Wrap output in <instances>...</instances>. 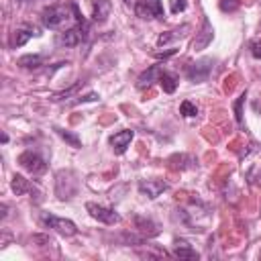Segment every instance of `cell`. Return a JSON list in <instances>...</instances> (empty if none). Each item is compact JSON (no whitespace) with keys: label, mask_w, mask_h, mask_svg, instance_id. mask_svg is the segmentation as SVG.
<instances>
[{"label":"cell","mask_w":261,"mask_h":261,"mask_svg":"<svg viewBox=\"0 0 261 261\" xmlns=\"http://www.w3.org/2000/svg\"><path fill=\"white\" fill-rule=\"evenodd\" d=\"M82 86V82H77V84H73L71 88H67V90H63V92H57V94H53L51 96V100L53 102H59V100H65V98H71L75 92H77V88Z\"/></svg>","instance_id":"obj_21"},{"label":"cell","mask_w":261,"mask_h":261,"mask_svg":"<svg viewBox=\"0 0 261 261\" xmlns=\"http://www.w3.org/2000/svg\"><path fill=\"white\" fill-rule=\"evenodd\" d=\"M161 71H163V69H161L159 65H151L149 69H145V71L139 75V80H137V88H141V90L151 88V86H153V82H159Z\"/></svg>","instance_id":"obj_11"},{"label":"cell","mask_w":261,"mask_h":261,"mask_svg":"<svg viewBox=\"0 0 261 261\" xmlns=\"http://www.w3.org/2000/svg\"><path fill=\"white\" fill-rule=\"evenodd\" d=\"M243 102H245V94H241L234 102V118L239 124H243Z\"/></svg>","instance_id":"obj_24"},{"label":"cell","mask_w":261,"mask_h":261,"mask_svg":"<svg viewBox=\"0 0 261 261\" xmlns=\"http://www.w3.org/2000/svg\"><path fill=\"white\" fill-rule=\"evenodd\" d=\"M165 190H167V181H163V179H141L139 181V192L143 196H147L149 200H155Z\"/></svg>","instance_id":"obj_8"},{"label":"cell","mask_w":261,"mask_h":261,"mask_svg":"<svg viewBox=\"0 0 261 261\" xmlns=\"http://www.w3.org/2000/svg\"><path fill=\"white\" fill-rule=\"evenodd\" d=\"M210 71H212V59H200V61L192 63L186 73H188V80L190 82L200 84V82H206L208 80Z\"/></svg>","instance_id":"obj_7"},{"label":"cell","mask_w":261,"mask_h":261,"mask_svg":"<svg viewBox=\"0 0 261 261\" xmlns=\"http://www.w3.org/2000/svg\"><path fill=\"white\" fill-rule=\"evenodd\" d=\"M133 137H135V133L128 130V128H124V130H120V133H114V135L110 137V145H112L114 153H116V155H122V153L126 151V147L130 145Z\"/></svg>","instance_id":"obj_10"},{"label":"cell","mask_w":261,"mask_h":261,"mask_svg":"<svg viewBox=\"0 0 261 261\" xmlns=\"http://www.w3.org/2000/svg\"><path fill=\"white\" fill-rule=\"evenodd\" d=\"M86 210L90 212L92 218H96V220H100V222H104V224H118V222H120V214L114 212L112 208H104V206H100V204L88 202V204H86Z\"/></svg>","instance_id":"obj_5"},{"label":"cell","mask_w":261,"mask_h":261,"mask_svg":"<svg viewBox=\"0 0 261 261\" xmlns=\"http://www.w3.org/2000/svg\"><path fill=\"white\" fill-rule=\"evenodd\" d=\"M88 33H90V24H88L86 18H82L80 22H75L73 27H69L63 33L57 35V45H61V47H75L82 41H86Z\"/></svg>","instance_id":"obj_2"},{"label":"cell","mask_w":261,"mask_h":261,"mask_svg":"<svg viewBox=\"0 0 261 261\" xmlns=\"http://www.w3.org/2000/svg\"><path fill=\"white\" fill-rule=\"evenodd\" d=\"M33 35H39L33 27H22V29H16L14 33H12V37H10V47L12 49H16V47H22Z\"/></svg>","instance_id":"obj_12"},{"label":"cell","mask_w":261,"mask_h":261,"mask_svg":"<svg viewBox=\"0 0 261 261\" xmlns=\"http://www.w3.org/2000/svg\"><path fill=\"white\" fill-rule=\"evenodd\" d=\"M179 114H184V116L190 118V116H196V114H198V108H196L190 100H184V102L179 104Z\"/></svg>","instance_id":"obj_22"},{"label":"cell","mask_w":261,"mask_h":261,"mask_svg":"<svg viewBox=\"0 0 261 261\" xmlns=\"http://www.w3.org/2000/svg\"><path fill=\"white\" fill-rule=\"evenodd\" d=\"M80 20H82V14L75 4H53V6L43 8V12H41V22L53 31H59V29H63L71 22H80Z\"/></svg>","instance_id":"obj_1"},{"label":"cell","mask_w":261,"mask_h":261,"mask_svg":"<svg viewBox=\"0 0 261 261\" xmlns=\"http://www.w3.org/2000/svg\"><path fill=\"white\" fill-rule=\"evenodd\" d=\"M110 10H112L110 0H96L94 2V10H92V18L96 22H104L110 16Z\"/></svg>","instance_id":"obj_14"},{"label":"cell","mask_w":261,"mask_h":261,"mask_svg":"<svg viewBox=\"0 0 261 261\" xmlns=\"http://www.w3.org/2000/svg\"><path fill=\"white\" fill-rule=\"evenodd\" d=\"M175 51H177V49H169V51H163V53L153 51V55H155V57H171V55H175Z\"/></svg>","instance_id":"obj_28"},{"label":"cell","mask_w":261,"mask_h":261,"mask_svg":"<svg viewBox=\"0 0 261 261\" xmlns=\"http://www.w3.org/2000/svg\"><path fill=\"white\" fill-rule=\"evenodd\" d=\"M135 224H137V228H139L141 232H145L147 237H153V234H157V232H159L157 224H155L153 220H149V218H143V216H135Z\"/></svg>","instance_id":"obj_17"},{"label":"cell","mask_w":261,"mask_h":261,"mask_svg":"<svg viewBox=\"0 0 261 261\" xmlns=\"http://www.w3.org/2000/svg\"><path fill=\"white\" fill-rule=\"evenodd\" d=\"M55 130H57V135H59L65 143H69L71 147H75V149H77V147H82V141H80V137H77V135H73V133H69V130H63V128H55Z\"/></svg>","instance_id":"obj_20"},{"label":"cell","mask_w":261,"mask_h":261,"mask_svg":"<svg viewBox=\"0 0 261 261\" xmlns=\"http://www.w3.org/2000/svg\"><path fill=\"white\" fill-rule=\"evenodd\" d=\"M98 100V94H88V96H84V98H77V100H73L71 104H77V102H96Z\"/></svg>","instance_id":"obj_27"},{"label":"cell","mask_w":261,"mask_h":261,"mask_svg":"<svg viewBox=\"0 0 261 261\" xmlns=\"http://www.w3.org/2000/svg\"><path fill=\"white\" fill-rule=\"evenodd\" d=\"M169 10H171L173 14L184 12V10H186V0H169Z\"/></svg>","instance_id":"obj_26"},{"label":"cell","mask_w":261,"mask_h":261,"mask_svg":"<svg viewBox=\"0 0 261 261\" xmlns=\"http://www.w3.org/2000/svg\"><path fill=\"white\" fill-rule=\"evenodd\" d=\"M249 51H251V55L255 59H261V39H253L249 43Z\"/></svg>","instance_id":"obj_25"},{"label":"cell","mask_w":261,"mask_h":261,"mask_svg":"<svg viewBox=\"0 0 261 261\" xmlns=\"http://www.w3.org/2000/svg\"><path fill=\"white\" fill-rule=\"evenodd\" d=\"M41 222H43L47 228H53V230H57V232L63 234V237H73V234L77 232V226H75L71 220L59 218V216H53V214H47V212L41 214Z\"/></svg>","instance_id":"obj_3"},{"label":"cell","mask_w":261,"mask_h":261,"mask_svg":"<svg viewBox=\"0 0 261 261\" xmlns=\"http://www.w3.org/2000/svg\"><path fill=\"white\" fill-rule=\"evenodd\" d=\"M10 186H12V192L16 194V196H22V194H27V192H33L35 190V186L29 181V179H24L22 175H12V181H10Z\"/></svg>","instance_id":"obj_15"},{"label":"cell","mask_w":261,"mask_h":261,"mask_svg":"<svg viewBox=\"0 0 261 261\" xmlns=\"http://www.w3.org/2000/svg\"><path fill=\"white\" fill-rule=\"evenodd\" d=\"M212 37H214V29H212L210 20L204 18L202 29H200V33H196V39H194V45H192L194 51H202V49H206V47L212 43Z\"/></svg>","instance_id":"obj_9"},{"label":"cell","mask_w":261,"mask_h":261,"mask_svg":"<svg viewBox=\"0 0 261 261\" xmlns=\"http://www.w3.org/2000/svg\"><path fill=\"white\" fill-rule=\"evenodd\" d=\"M18 163H20V167H22V169H27L29 173H43V171L47 169L45 159H43L39 153L31 151V149L18 155Z\"/></svg>","instance_id":"obj_4"},{"label":"cell","mask_w":261,"mask_h":261,"mask_svg":"<svg viewBox=\"0 0 261 261\" xmlns=\"http://www.w3.org/2000/svg\"><path fill=\"white\" fill-rule=\"evenodd\" d=\"M173 257H177V259H198L200 255L190 247V243L177 239L175 245H173Z\"/></svg>","instance_id":"obj_13"},{"label":"cell","mask_w":261,"mask_h":261,"mask_svg":"<svg viewBox=\"0 0 261 261\" xmlns=\"http://www.w3.org/2000/svg\"><path fill=\"white\" fill-rule=\"evenodd\" d=\"M135 12L141 18H163V6L159 0H137Z\"/></svg>","instance_id":"obj_6"},{"label":"cell","mask_w":261,"mask_h":261,"mask_svg":"<svg viewBox=\"0 0 261 261\" xmlns=\"http://www.w3.org/2000/svg\"><path fill=\"white\" fill-rule=\"evenodd\" d=\"M220 10L222 12H234L241 6V0H220Z\"/></svg>","instance_id":"obj_23"},{"label":"cell","mask_w":261,"mask_h":261,"mask_svg":"<svg viewBox=\"0 0 261 261\" xmlns=\"http://www.w3.org/2000/svg\"><path fill=\"white\" fill-rule=\"evenodd\" d=\"M188 31H190V24H181V27H177V29H173V31H167V33L159 35L157 45H165V43H169V41H173V39H179V37H184Z\"/></svg>","instance_id":"obj_16"},{"label":"cell","mask_w":261,"mask_h":261,"mask_svg":"<svg viewBox=\"0 0 261 261\" xmlns=\"http://www.w3.org/2000/svg\"><path fill=\"white\" fill-rule=\"evenodd\" d=\"M16 65H20L24 69H37L43 65V57L41 55H22V57H18Z\"/></svg>","instance_id":"obj_19"},{"label":"cell","mask_w":261,"mask_h":261,"mask_svg":"<svg viewBox=\"0 0 261 261\" xmlns=\"http://www.w3.org/2000/svg\"><path fill=\"white\" fill-rule=\"evenodd\" d=\"M159 84H161V88H163L165 94H173L175 88H177V77H175L173 73H169V71H161Z\"/></svg>","instance_id":"obj_18"}]
</instances>
